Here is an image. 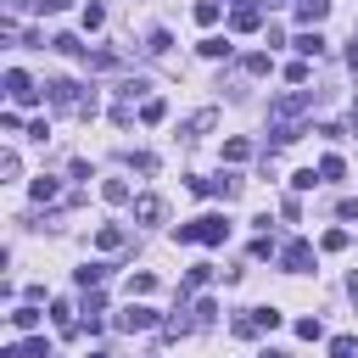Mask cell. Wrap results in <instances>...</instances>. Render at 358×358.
Instances as JSON below:
<instances>
[{"instance_id": "6da1fadb", "label": "cell", "mask_w": 358, "mask_h": 358, "mask_svg": "<svg viewBox=\"0 0 358 358\" xmlns=\"http://www.w3.org/2000/svg\"><path fill=\"white\" fill-rule=\"evenodd\" d=\"M308 106H313V90H302V84L268 101V134H274V145H291V140H302V123H296V117H302Z\"/></svg>"}, {"instance_id": "7a4b0ae2", "label": "cell", "mask_w": 358, "mask_h": 358, "mask_svg": "<svg viewBox=\"0 0 358 358\" xmlns=\"http://www.w3.org/2000/svg\"><path fill=\"white\" fill-rule=\"evenodd\" d=\"M45 95H50V106H56V112H78V117H95V95H84L73 78H50V84H45Z\"/></svg>"}, {"instance_id": "3957f363", "label": "cell", "mask_w": 358, "mask_h": 358, "mask_svg": "<svg viewBox=\"0 0 358 358\" xmlns=\"http://www.w3.org/2000/svg\"><path fill=\"white\" fill-rule=\"evenodd\" d=\"M280 268H285V274H308V268H313V246H308V241H285V246H280Z\"/></svg>"}, {"instance_id": "277c9868", "label": "cell", "mask_w": 358, "mask_h": 358, "mask_svg": "<svg viewBox=\"0 0 358 358\" xmlns=\"http://www.w3.org/2000/svg\"><path fill=\"white\" fill-rule=\"evenodd\" d=\"M157 324H162V319H157V308H145V302H129V308L117 313V330H129V336H134V330H157Z\"/></svg>"}, {"instance_id": "5b68a950", "label": "cell", "mask_w": 358, "mask_h": 358, "mask_svg": "<svg viewBox=\"0 0 358 358\" xmlns=\"http://www.w3.org/2000/svg\"><path fill=\"white\" fill-rule=\"evenodd\" d=\"M6 95H11L17 106H28V101H39V90H34V78H28L22 67H11V73H6Z\"/></svg>"}, {"instance_id": "8992f818", "label": "cell", "mask_w": 358, "mask_h": 358, "mask_svg": "<svg viewBox=\"0 0 358 358\" xmlns=\"http://www.w3.org/2000/svg\"><path fill=\"white\" fill-rule=\"evenodd\" d=\"M229 235V224H224V213H207V218H196V241L201 246H218Z\"/></svg>"}, {"instance_id": "52a82bcc", "label": "cell", "mask_w": 358, "mask_h": 358, "mask_svg": "<svg viewBox=\"0 0 358 358\" xmlns=\"http://www.w3.org/2000/svg\"><path fill=\"white\" fill-rule=\"evenodd\" d=\"M257 22H263V6H235V11H229V28H235V34H252Z\"/></svg>"}, {"instance_id": "ba28073f", "label": "cell", "mask_w": 358, "mask_h": 358, "mask_svg": "<svg viewBox=\"0 0 358 358\" xmlns=\"http://www.w3.org/2000/svg\"><path fill=\"white\" fill-rule=\"evenodd\" d=\"M134 218L140 224H157L162 218V196H134Z\"/></svg>"}, {"instance_id": "9c48e42d", "label": "cell", "mask_w": 358, "mask_h": 358, "mask_svg": "<svg viewBox=\"0 0 358 358\" xmlns=\"http://www.w3.org/2000/svg\"><path fill=\"white\" fill-rule=\"evenodd\" d=\"M213 123H218V112H213V106H207V112H196V117H185V140H196V134H207Z\"/></svg>"}, {"instance_id": "30bf717a", "label": "cell", "mask_w": 358, "mask_h": 358, "mask_svg": "<svg viewBox=\"0 0 358 358\" xmlns=\"http://www.w3.org/2000/svg\"><path fill=\"white\" fill-rule=\"evenodd\" d=\"M11 324H17L22 336H34V330H39V313H34V302H22V308H11Z\"/></svg>"}, {"instance_id": "8fae6325", "label": "cell", "mask_w": 358, "mask_h": 358, "mask_svg": "<svg viewBox=\"0 0 358 358\" xmlns=\"http://www.w3.org/2000/svg\"><path fill=\"white\" fill-rule=\"evenodd\" d=\"M95 246H101V252H117V246H123V229H117V224H101V229H95Z\"/></svg>"}, {"instance_id": "7c38bea8", "label": "cell", "mask_w": 358, "mask_h": 358, "mask_svg": "<svg viewBox=\"0 0 358 358\" xmlns=\"http://www.w3.org/2000/svg\"><path fill=\"white\" fill-rule=\"evenodd\" d=\"M73 280H78V285H84V291H95V285H101V280H106V263H84V268H78V274H73Z\"/></svg>"}, {"instance_id": "4fadbf2b", "label": "cell", "mask_w": 358, "mask_h": 358, "mask_svg": "<svg viewBox=\"0 0 358 358\" xmlns=\"http://www.w3.org/2000/svg\"><path fill=\"white\" fill-rule=\"evenodd\" d=\"M324 11H330V0H296V17H302V22H319Z\"/></svg>"}, {"instance_id": "5bb4252c", "label": "cell", "mask_w": 358, "mask_h": 358, "mask_svg": "<svg viewBox=\"0 0 358 358\" xmlns=\"http://www.w3.org/2000/svg\"><path fill=\"white\" fill-rule=\"evenodd\" d=\"M157 291V274H129V296H151Z\"/></svg>"}, {"instance_id": "9a60e30c", "label": "cell", "mask_w": 358, "mask_h": 358, "mask_svg": "<svg viewBox=\"0 0 358 358\" xmlns=\"http://www.w3.org/2000/svg\"><path fill=\"white\" fill-rule=\"evenodd\" d=\"M252 324L257 330H280V308H252Z\"/></svg>"}, {"instance_id": "2e32d148", "label": "cell", "mask_w": 358, "mask_h": 358, "mask_svg": "<svg viewBox=\"0 0 358 358\" xmlns=\"http://www.w3.org/2000/svg\"><path fill=\"white\" fill-rule=\"evenodd\" d=\"M341 173H347V162H341V157H324V162H319V179H324V185H330V179H341Z\"/></svg>"}, {"instance_id": "e0dca14e", "label": "cell", "mask_w": 358, "mask_h": 358, "mask_svg": "<svg viewBox=\"0 0 358 358\" xmlns=\"http://www.w3.org/2000/svg\"><path fill=\"white\" fill-rule=\"evenodd\" d=\"M101 196L117 207V201H129V185H123V179H106V185H101Z\"/></svg>"}, {"instance_id": "ac0fdd59", "label": "cell", "mask_w": 358, "mask_h": 358, "mask_svg": "<svg viewBox=\"0 0 358 358\" xmlns=\"http://www.w3.org/2000/svg\"><path fill=\"white\" fill-rule=\"evenodd\" d=\"M196 22L213 28V22H218V0H201V6H196Z\"/></svg>"}, {"instance_id": "d6986e66", "label": "cell", "mask_w": 358, "mask_h": 358, "mask_svg": "<svg viewBox=\"0 0 358 358\" xmlns=\"http://www.w3.org/2000/svg\"><path fill=\"white\" fill-rule=\"evenodd\" d=\"M50 45H56V50H62V56H84V45H78V39H73V34H56V39H50Z\"/></svg>"}, {"instance_id": "ffe728a7", "label": "cell", "mask_w": 358, "mask_h": 358, "mask_svg": "<svg viewBox=\"0 0 358 358\" xmlns=\"http://www.w3.org/2000/svg\"><path fill=\"white\" fill-rule=\"evenodd\" d=\"M168 45H173L168 28H151V45H145V50H151V56H168Z\"/></svg>"}, {"instance_id": "44dd1931", "label": "cell", "mask_w": 358, "mask_h": 358, "mask_svg": "<svg viewBox=\"0 0 358 358\" xmlns=\"http://www.w3.org/2000/svg\"><path fill=\"white\" fill-rule=\"evenodd\" d=\"M201 56H207V62H218V56H229V39H201Z\"/></svg>"}, {"instance_id": "7402d4cb", "label": "cell", "mask_w": 358, "mask_h": 358, "mask_svg": "<svg viewBox=\"0 0 358 358\" xmlns=\"http://www.w3.org/2000/svg\"><path fill=\"white\" fill-rule=\"evenodd\" d=\"M296 50H302V56H319L324 39H319V34H296Z\"/></svg>"}, {"instance_id": "603a6c76", "label": "cell", "mask_w": 358, "mask_h": 358, "mask_svg": "<svg viewBox=\"0 0 358 358\" xmlns=\"http://www.w3.org/2000/svg\"><path fill=\"white\" fill-rule=\"evenodd\" d=\"M313 185H324L313 168H302V173H291V190H313Z\"/></svg>"}, {"instance_id": "cb8c5ba5", "label": "cell", "mask_w": 358, "mask_h": 358, "mask_svg": "<svg viewBox=\"0 0 358 358\" xmlns=\"http://www.w3.org/2000/svg\"><path fill=\"white\" fill-rule=\"evenodd\" d=\"M34 201H56V179L39 173V179H34Z\"/></svg>"}, {"instance_id": "d4e9b609", "label": "cell", "mask_w": 358, "mask_h": 358, "mask_svg": "<svg viewBox=\"0 0 358 358\" xmlns=\"http://www.w3.org/2000/svg\"><path fill=\"white\" fill-rule=\"evenodd\" d=\"M296 336H302V341H319L324 324H319V319H296Z\"/></svg>"}, {"instance_id": "484cf974", "label": "cell", "mask_w": 358, "mask_h": 358, "mask_svg": "<svg viewBox=\"0 0 358 358\" xmlns=\"http://www.w3.org/2000/svg\"><path fill=\"white\" fill-rule=\"evenodd\" d=\"M22 358H50V347H45V336H28V341H22Z\"/></svg>"}, {"instance_id": "4316f807", "label": "cell", "mask_w": 358, "mask_h": 358, "mask_svg": "<svg viewBox=\"0 0 358 358\" xmlns=\"http://www.w3.org/2000/svg\"><path fill=\"white\" fill-rule=\"evenodd\" d=\"M352 352H358L352 336H336V341H330V358H352Z\"/></svg>"}, {"instance_id": "83f0119b", "label": "cell", "mask_w": 358, "mask_h": 358, "mask_svg": "<svg viewBox=\"0 0 358 358\" xmlns=\"http://www.w3.org/2000/svg\"><path fill=\"white\" fill-rule=\"evenodd\" d=\"M101 22H106V6L90 0V6H84V28H101Z\"/></svg>"}, {"instance_id": "f1b7e54d", "label": "cell", "mask_w": 358, "mask_h": 358, "mask_svg": "<svg viewBox=\"0 0 358 358\" xmlns=\"http://www.w3.org/2000/svg\"><path fill=\"white\" fill-rule=\"evenodd\" d=\"M162 112H168L162 101H145V106H140V123H162Z\"/></svg>"}, {"instance_id": "f546056e", "label": "cell", "mask_w": 358, "mask_h": 358, "mask_svg": "<svg viewBox=\"0 0 358 358\" xmlns=\"http://www.w3.org/2000/svg\"><path fill=\"white\" fill-rule=\"evenodd\" d=\"M224 157H229V162H246V157H252V145H246V140H229V145H224Z\"/></svg>"}, {"instance_id": "4dcf8cb0", "label": "cell", "mask_w": 358, "mask_h": 358, "mask_svg": "<svg viewBox=\"0 0 358 358\" xmlns=\"http://www.w3.org/2000/svg\"><path fill=\"white\" fill-rule=\"evenodd\" d=\"M90 67H101V73H106V67H117V50H95V56H90Z\"/></svg>"}, {"instance_id": "1f68e13d", "label": "cell", "mask_w": 358, "mask_h": 358, "mask_svg": "<svg viewBox=\"0 0 358 358\" xmlns=\"http://www.w3.org/2000/svg\"><path fill=\"white\" fill-rule=\"evenodd\" d=\"M246 73H268V50H252L246 56Z\"/></svg>"}, {"instance_id": "d6a6232c", "label": "cell", "mask_w": 358, "mask_h": 358, "mask_svg": "<svg viewBox=\"0 0 358 358\" xmlns=\"http://www.w3.org/2000/svg\"><path fill=\"white\" fill-rule=\"evenodd\" d=\"M347 246V229H324V252H341Z\"/></svg>"}, {"instance_id": "836d02e7", "label": "cell", "mask_w": 358, "mask_h": 358, "mask_svg": "<svg viewBox=\"0 0 358 358\" xmlns=\"http://www.w3.org/2000/svg\"><path fill=\"white\" fill-rule=\"evenodd\" d=\"M73 0H34V11H67Z\"/></svg>"}, {"instance_id": "e575fe53", "label": "cell", "mask_w": 358, "mask_h": 358, "mask_svg": "<svg viewBox=\"0 0 358 358\" xmlns=\"http://www.w3.org/2000/svg\"><path fill=\"white\" fill-rule=\"evenodd\" d=\"M347 67H352V73H358V39H352V50H347Z\"/></svg>"}, {"instance_id": "d590c367", "label": "cell", "mask_w": 358, "mask_h": 358, "mask_svg": "<svg viewBox=\"0 0 358 358\" xmlns=\"http://www.w3.org/2000/svg\"><path fill=\"white\" fill-rule=\"evenodd\" d=\"M347 291H352V302H358V274H352V280H347Z\"/></svg>"}, {"instance_id": "8d00e7d4", "label": "cell", "mask_w": 358, "mask_h": 358, "mask_svg": "<svg viewBox=\"0 0 358 358\" xmlns=\"http://www.w3.org/2000/svg\"><path fill=\"white\" fill-rule=\"evenodd\" d=\"M263 358H291V352H280V347H268V352H263Z\"/></svg>"}, {"instance_id": "74e56055", "label": "cell", "mask_w": 358, "mask_h": 358, "mask_svg": "<svg viewBox=\"0 0 358 358\" xmlns=\"http://www.w3.org/2000/svg\"><path fill=\"white\" fill-rule=\"evenodd\" d=\"M90 358H106V352H90Z\"/></svg>"}]
</instances>
